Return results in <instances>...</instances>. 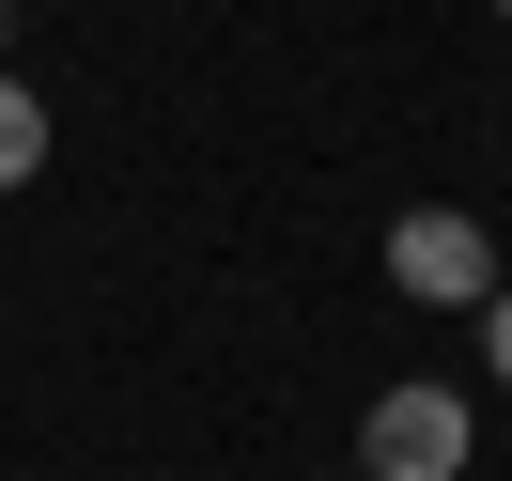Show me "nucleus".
I'll list each match as a JSON object with an SVG mask.
<instances>
[{
    "label": "nucleus",
    "instance_id": "obj_4",
    "mask_svg": "<svg viewBox=\"0 0 512 481\" xmlns=\"http://www.w3.org/2000/svg\"><path fill=\"white\" fill-rule=\"evenodd\" d=\"M481 373H497V388H512V280H497V295H481Z\"/></svg>",
    "mask_w": 512,
    "mask_h": 481
},
{
    "label": "nucleus",
    "instance_id": "obj_3",
    "mask_svg": "<svg viewBox=\"0 0 512 481\" xmlns=\"http://www.w3.org/2000/svg\"><path fill=\"white\" fill-rule=\"evenodd\" d=\"M32 171H47V94L0 63V187H32Z\"/></svg>",
    "mask_w": 512,
    "mask_h": 481
},
{
    "label": "nucleus",
    "instance_id": "obj_6",
    "mask_svg": "<svg viewBox=\"0 0 512 481\" xmlns=\"http://www.w3.org/2000/svg\"><path fill=\"white\" fill-rule=\"evenodd\" d=\"M497 16H512V0H497Z\"/></svg>",
    "mask_w": 512,
    "mask_h": 481
},
{
    "label": "nucleus",
    "instance_id": "obj_5",
    "mask_svg": "<svg viewBox=\"0 0 512 481\" xmlns=\"http://www.w3.org/2000/svg\"><path fill=\"white\" fill-rule=\"evenodd\" d=\"M0 32H16V0H0Z\"/></svg>",
    "mask_w": 512,
    "mask_h": 481
},
{
    "label": "nucleus",
    "instance_id": "obj_2",
    "mask_svg": "<svg viewBox=\"0 0 512 481\" xmlns=\"http://www.w3.org/2000/svg\"><path fill=\"white\" fill-rule=\"evenodd\" d=\"M388 280H404L419 311H481V295H497V233H481L466 202H404V218H388Z\"/></svg>",
    "mask_w": 512,
    "mask_h": 481
},
{
    "label": "nucleus",
    "instance_id": "obj_1",
    "mask_svg": "<svg viewBox=\"0 0 512 481\" xmlns=\"http://www.w3.org/2000/svg\"><path fill=\"white\" fill-rule=\"evenodd\" d=\"M466 450H481V419H466V388H435V373H404L357 419V481H466Z\"/></svg>",
    "mask_w": 512,
    "mask_h": 481
}]
</instances>
